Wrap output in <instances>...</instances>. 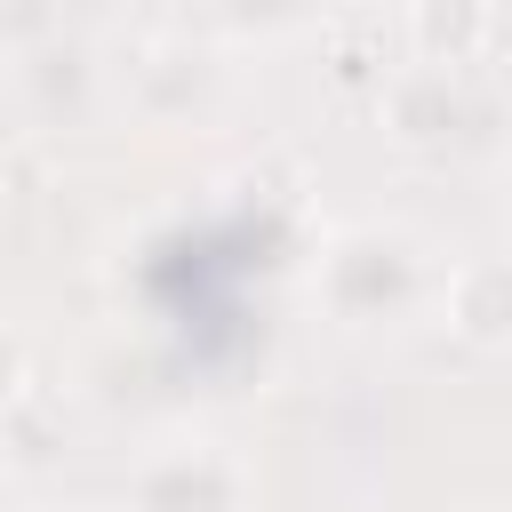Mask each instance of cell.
<instances>
[{"label": "cell", "instance_id": "6da1fadb", "mask_svg": "<svg viewBox=\"0 0 512 512\" xmlns=\"http://www.w3.org/2000/svg\"><path fill=\"white\" fill-rule=\"evenodd\" d=\"M232 488H240L232 464L208 456V448H192V456L144 472V512H232Z\"/></svg>", "mask_w": 512, "mask_h": 512}, {"label": "cell", "instance_id": "7a4b0ae2", "mask_svg": "<svg viewBox=\"0 0 512 512\" xmlns=\"http://www.w3.org/2000/svg\"><path fill=\"white\" fill-rule=\"evenodd\" d=\"M416 32H424L432 56L464 64V56L488 40V0H424V8H416Z\"/></svg>", "mask_w": 512, "mask_h": 512}, {"label": "cell", "instance_id": "3957f363", "mask_svg": "<svg viewBox=\"0 0 512 512\" xmlns=\"http://www.w3.org/2000/svg\"><path fill=\"white\" fill-rule=\"evenodd\" d=\"M456 328H464L472 344H496V336H504V272H496V264L464 272V288H456Z\"/></svg>", "mask_w": 512, "mask_h": 512}, {"label": "cell", "instance_id": "277c9868", "mask_svg": "<svg viewBox=\"0 0 512 512\" xmlns=\"http://www.w3.org/2000/svg\"><path fill=\"white\" fill-rule=\"evenodd\" d=\"M16 384H24V344H16L8 328H0V400H8Z\"/></svg>", "mask_w": 512, "mask_h": 512}]
</instances>
